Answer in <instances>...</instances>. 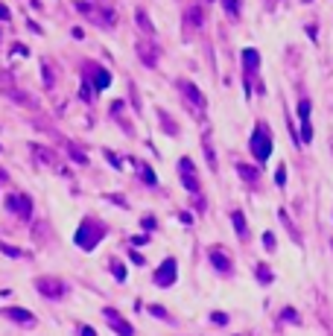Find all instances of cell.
Segmentation results:
<instances>
[{"label":"cell","mask_w":333,"mask_h":336,"mask_svg":"<svg viewBox=\"0 0 333 336\" xmlns=\"http://www.w3.org/2000/svg\"><path fill=\"white\" fill-rule=\"evenodd\" d=\"M179 170H181V175H184V187H190V190H199V181H196V167H193L187 158L179 164Z\"/></svg>","instance_id":"9"},{"label":"cell","mask_w":333,"mask_h":336,"mask_svg":"<svg viewBox=\"0 0 333 336\" xmlns=\"http://www.w3.org/2000/svg\"><path fill=\"white\" fill-rule=\"evenodd\" d=\"M231 220H234V228L240 231V237L246 240V237H249V228H246V217H243V210H234V213H231Z\"/></svg>","instance_id":"11"},{"label":"cell","mask_w":333,"mask_h":336,"mask_svg":"<svg viewBox=\"0 0 333 336\" xmlns=\"http://www.w3.org/2000/svg\"><path fill=\"white\" fill-rule=\"evenodd\" d=\"M237 173L246 175V181H254V178H257V170H251V167H246V164H237Z\"/></svg>","instance_id":"13"},{"label":"cell","mask_w":333,"mask_h":336,"mask_svg":"<svg viewBox=\"0 0 333 336\" xmlns=\"http://www.w3.org/2000/svg\"><path fill=\"white\" fill-rule=\"evenodd\" d=\"M149 313L158 316V319H164V322H173V319H170V313H166L164 307H149Z\"/></svg>","instance_id":"15"},{"label":"cell","mask_w":333,"mask_h":336,"mask_svg":"<svg viewBox=\"0 0 333 336\" xmlns=\"http://www.w3.org/2000/svg\"><path fill=\"white\" fill-rule=\"evenodd\" d=\"M0 18H3V21H6V18H9V9H6V6H3V3H0Z\"/></svg>","instance_id":"25"},{"label":"cell","mask_w":333,"mask_h":336,"mask_svg":"<svg viewBox=\"0 0 333 336\" xmlns=\"http://www.w3.org/2000/svg\"><path fill=\"white\" fill-rule=\"evenodd\" d=\"M181 91L187 94V100H193V105H196V111L202 114V111H205V97L199 94V88H196L193 82H181Z\"/></svg>","instance_id":"8"},{"label":"cell","mask_w":333,"mask_h":336,"mask_svg":"<svg viewBox=\"0 0 333 336\" xmlns=\"http://www.w3.org/2000/svg\"><path fill=\"white\" fill-rule=\"evenodd\" d=\"M176 281V260L170 257V260H164L161 266H158V275H155V284L158 287H170Z\"/></svg>","instance_id":"3"},{"label":"cell","mask_w":333,"mask_h":336,"mask_svg":"<svg viewBox=\"0 0 333 336\" xmlns=\"http://www.w3.org/2000/svg\"><path fill=\"white\" fill-rule=\"evenodd\" d=\"M251 152H254V158H257L260 164L269 158V152H272V138H269L266 123H257V132H254V138H251Z\"/></svg>","instance_id":"2"},{"label":"cell","mask_w":333,"mask_h":336,"mask_svg":"<svg viewBox=\"0 0 333 336\" xmlns=\"http://www.w3.org/2000/svg\"><path fill=\"white\" fill-rule=\"evenodd\" d=\"M3 316H9L12 322H21V325H32V322H36V316L29 313V310H18V307H9V310H3Z\"/></svg>","instance_id":"10"},{"label":"cell","mask_w":333,"mask_h":336,"mask_svg":"<svg viewBox=\"0 0 333 336\" xmlns=\"http://www.w3.org/2000/svg\"><path fill=\"white\" fill-rule=\"evenodd\" d=\"M79 336H96V333L91 330V327H85V325H82V327H79Z\"/></svg>","instance_id":"22"},{"label":"cell","mask_w":333,"mask_h":336,"mask_svg":"<svg viewBox=\"0 0 333 336\" xmlns=\"http://www.w3.org/2000/svg\"><path fill=\"white\" fill-rule=\"evenodd\" d=\"M193 23H202V9H193Z\"/></svg>","instance_id":"23"},{"label":"cell","mask_w":333,"mask_h":336,"mask_svg":"<svg viewBox=\"0 0 333 336\" xmlns=\"http://www.w3.org/2000/svg\"><path fill=\"white\" fill-rule=\"evenodd\" d=\"M240 3H243V0H225V9H228L231 18H237L240 15Z\"/></svg>","instance_id":"14"},{"label":"cell","mask_w":333,"mask_h":336,"mask_svg":"<svg viewBox=\"0 0 333 336\" xmlns=\"http://www.w3.org/2000/svg\"><path fill=\"white\" fill-rule=\"evenodd\" d=\"M6 208L15 210L18 217H29L32 205H29V199H26V196H9V199H6Z\"/></svg>","instance_id":"6"},{"label":"cell","mask_w":333,"mask_h":336,"mask_svg":"<svg viewBox=\"0 0 333 336\" xmlns=\"http://www.w3.org/2000/svg\"><path fill=\"white\" fill-rule=\"evenodd\" d=\"M263 240H266V249H269V252H272V249H275V237H272V234H266V237H263Z\"/></svg>","instance_id":"21"},{"label":"cell","mask_w":333,"mask_h":336,"mask_svg":"<svg viewBox=\"0 0 333 336\" xmlns=\"http://www.w3.org/2000/svg\"><path fill=\"white\" fill-rule=\"evenodd\" d=\"M211 319H214L216 325H228V316H225V313H214Z\"/></svg>","instance_id":"18"},{"label":"cell","mask_w":333,"mask_h":336,"mask_svg":"<svg viewBox=\"0 0 333 336\" xmlns=\"http://www.w3.org/2000/svg\"><path fill=\"white\" fill-rule=\"evenodd\" d=\"M284 181H286V170L281 167V170H278V185H284Z\"/></svg>","instance_id":"24"},{"label":"cell","mask_w":333,"mask_h":336,"mask_svg":"<svg viewBox=\"0 0 333 336\" xmlns=\"http://www.w3.org/2000/svg\"><path fill=\"white\" fill-rule=\"evenodd\" d=\"M141 175H143V181H146V185H155V175H152L149 167H141Z\"/></svg>","instance_id":"16"},{"label":"cell","mask_w":333,"mask_h":336,"mask_svg":"<svg viewBox=\"0 0 333 336\" xmlns=\"http://www.w3.org/2000/svg\"><path fill=\"white\" fill-rule=\"evenodd\" d=\"M257 278H263V284H269L272 275H269V269H266V266H257Z\"/></svg>","instance_id":"17"},{"label":"cell","mask_w":333,"mask_h":336,"mask_svg":"<svg viewBox=\"0 0 333 336\" xmlns=\"http://www.w3.org/2000/svg\"><path fill=\"white\" fill-rule=\"evenodd\" d=\"M103 313H106L108 325L114 327V330H117L120 336H131V333H135V330H131V325H126V322H123V319H120V316H117V310H111V307H106Z\"/></svg>","instance_id":"5"},{"label":"cell","mask_w":333,"mask_h":336,"mask_svg":"<svg viewBox=\"0 0 333 336\" xmlns=\"http://www.w3.org/2000/svg\"><path fill=\"white\" fill-rule=\"evenodd\" d=\"M114 275H117L120 281L126 278V269H123V263H120V266H117V263H114Z\"/></svg>","instance_id":"20"},{"label":"cell","mask_w":333,"mask_h":336,"mask_svg":"<svg viewBox=\"0 0 333 336\" xmlns=\"http://www.w3.org/2000/svg\"><path fill=\"white\" fill-rule=\"evenodd\" d=\"M38 290L41 292H47V298H50V292H53V298H61L64 295V284L61 281H50V278H38Z\"/></svg>","instance_id":"7"},{"label":"cell","mask_w":333,"mask_h":336,"mask_svg":"<svg viewBox=\"0 0 333 336\" xmlns=\"http://www.w3.org/2000/svg\"><path fill=\"white\" fill-rule=\"evenodd\" d=\"M243 58H246V68H257V50H246V53H243Z\"/></svg>","instance_id":"12"},{"label":"cell","mask_w":333,"mask_h":336,"mask_svg":"<svg viewBox=\"0 0 333 336\" xmlns=\"http://www.w3.org/2000/svg\"><path fill=\"white\" fill-rule=\"evenodd\" d=\"M103 234H106V228L99 225V222H91V220H85L79 228H76V234H73V240H76V246L79 249H85V252H91L99 240H103Z\"/></svg>","instance_id":"1"},{"label":"cell","mask_w":333,"mask_h":336,"mask_svg":"<svg viewBox=\"0 0 333 336\" xmlns=\"http://www.w3.org/2000/svg\"><path fill=\"white\" fill-rule=\"evenodd\" d=\"M281 316H286V322H301V319H298V313L295 310H284V313Z\"/></svg>","instance_id":"19"},{"label":"cell","mask_w":333,"mask_h":336,"mask_svg":"<svg viewBox=\"0 0 333 336\" xmlns=\"http://www.w3.org/2000/svg\"><path fill=\"white\" fill-rule=\"evenodd\" d=\"M211 263H214V269L222 272V275L231 272V260H228V255L222 252V246H214V249H211Z\"/></svg>","instance_id":"4"}]
</instances>
